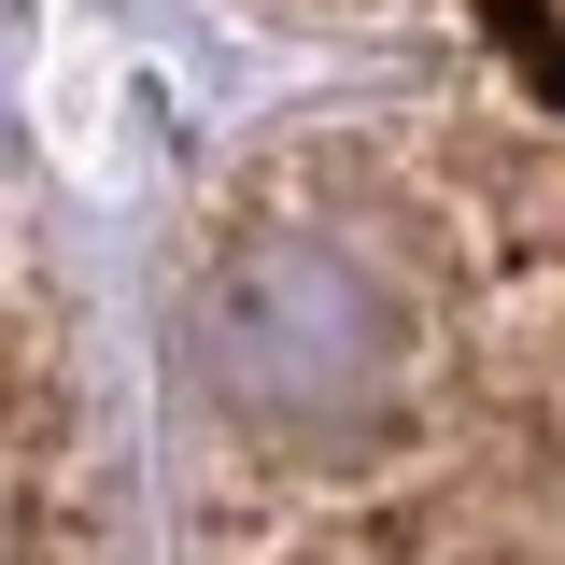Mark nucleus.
Here are the masks:
<instances>
[{"mask_svg":"<svg viewBox=\"0 0 565 565\" xmlns=\"http://www.w3.org/2000/svg\"><path fill=\"white\" fill-rule=\"evenodd\" d=\"M282 85L170 269V565H565V0H226Z\"/></svg>","mask_w":565,"mask_h":565,"instance_id":"obj_1","label":"nucleus"},{"mask_svg":"<svg viewBox=\"0 0 565 565\" xmlns=\"http://www.w3.org/2000/svg\"><path fill=\"white\" fill-rule=\"evenodd\" d=\"M0 565H128V424L29 241H0Z\"/></svg>","mask_w":565,"mask_h":565,"instance_id":"obj_2","label":"nucleus"}]
</instances>
